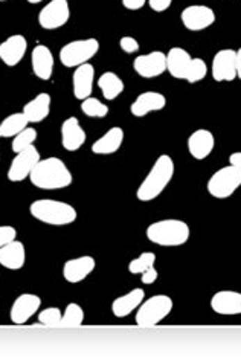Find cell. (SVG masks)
Here are the masks:
<instances>
[{"instance_id":"1","label":"cell","mask_w":241,"mask_h":357,"mask_svg":"<svg viewBox=\"0 0 241 357\" xmlns=\"http://www.w3.org/2000/svg\"><path fill=\"white\" fill-rule=\"evenodd\" d=\"M31 183L40 190H63L72 183V173L59 158L40 159L29 176Z\"/></svg>"},{"instance_id":"2","label":"cell","mask_w":241,"mask_h":357,"mask_svg":"<svg viewBox=\"0 0 241 357\" xmlns=\"http://www.w3.org/2000/svg\"><path fill=\"white\" fill-rule=\"evenodd\" d=\"M173 176H174V162L170 156H168V154H162V156L157 158L155 165L151 167L150 173L139 185L136 197H138V200L141 202L155 200L164 192L168 183L171 182Z\"/></svg>"},{"instance_id":"3","label":"cell","mask_w":241,"mask_h":357,"mask_svg":"<svg viewBox=\"0 0 241 357\" xmlns=\"http://www.w3.org/2000/svg\"><path fill=\"white\" fill-rule=\"evenodd\" d=\"M29 213L36 220L51 226H66L77 220V211L74 206L52 199L36 200L34 204H31Z\"/></svg>"},{"instance_id":"4","label":"cell","mask_w":241,"mask_h":357,"mask_svg":"<svg viewBox=\"0 0 241 357\" xmlns=\"http://www.w3.org/2000/svg\"><path fill=\"white\" fill-rule=\"evenodd\" d=\"M147 238L157 246L176 248L182 246L189 240V226L176 218L159 220L147 228Z\"/></svg>"},{"instance_id":"5","label":"cell","mask_w":241,"mask_h":357,"mask_svg":"<svg viewBox=\"0 0 241 357\" xmlns=\"http://www.w3.org/2000/svg\"><path fill=\"white\" fill-rule=\"evenodd\" d=\"M173 299L166 295H155L142 301L136 313V324L139 327H155L162 322L173 310Z\"/></svg>"},{"instance_id":"6","label":"cell","mask_w":241,"mask_h":357,"mask_svg":"<svg viewBox=\"0 0 241 357\" xmlns=\"http://www.w3.org/2000/svg\"><path fill=\"white\" fill-rule=\"evenodd\" d=\"M100 51V42L96 38L75 40L64 45L60 51V61L66 68H78L89 63Z\"/></svg>"},{"instance_id":"7","label":"cell","mask_w":241,"mask_h":357,"mask_svg":"<svg viewBox=\"0 0 241 357\" xmlns=\"http://www.w3.org/2000/svg\"><path fill=\"white\" fill-rule=\"evenodd\" d=\"M241 186V172L234 165H228L215 172L208 181L206 190L215 199H228Z\"/></svg>"},{"instance_id":"8","label":"cell","mask_w":241,"mask_h":357,"mask_svg":"<svg viewBox=\"0 0 241 357\" xmlns=\"http://www.w3.org/2000/svg\"><path fill=\"white\" fill-rule=\"evenodd\" d=\"M40 153L36 149V145L25 149L20 153H15V158L11 162V167L8 169V178L11 182H23L32 173V169L38 164Z\"/></svg>"},{"instance_id":"9","label":"cell","mask_w":241,"mask_h":357,"mask_svg":"<svg viewBox=\"0 0 241 357\" xmlns=\"http://www.w3.org/2000/svg\"><path fill=\"white\" fill-rule=\"evenodd\" d=\"M70 17V10L68 0H51L49 3L43 6L38 14L40 26L47 31L59 29L66 25Z\"/></svg>"},{"instance_id":"10","label":"cell","mask_w":241,"mask_h":357,"mask_svg":"<svg viewBox=\"0 0 241 357\" xmlns=\"http://www.w3.org/2000/svg\"><path fill=\"white\" fill-rule=\"evenodd\" d=\"M180 19L188 31L199 32L214 25L215 13L206 5H191L182 11Z\"/></svg>"},{"instance_id":"11","label":"cell","mask_w":241,"mask_h":357,"mask_svg":"<svg viewBox=\"0 0 241 357\" xmlns=\"http://www.w3.org/2000/svg\"><path fill=\"white\" fill-rule=\"evenodd\" d=\"M133 69L142 78H156L166 70V54L155 51L147 55L136 56L133 61Z\"/></svg>"},{"instance_id":"12","label":"cell","mask_w":241,"mask_h":357,"mask_svg":"<svg viewBox=\"0 0 241 357\" xmlns=\"http://www.w3.org/2000/svg\"><path fill=\"white\" fill-rule=\"evenodd\" d=\"M212 78L219 83L234 81L237 78V52L232 50H221L212 59Z\"/></svg>"},{"instance_id":"13","label":"cell","mask_w":241,"mask_h":357,"mask_svg":"<svg viewBox=\"0 0 241 357\" xmlns=\"http://www.w3.org/2000/svg\"><path fill=\"white\" fill-rule=\"evenodd\" d=\"M40 305H42V299L34 294H23L20 295L11 305L10 310V318L11 322L15 326H22V324H26L32 316L40 310Z\"/></svg>"},{"instance_id":"14","label":"cell","mask_w":241,"mask_h":357,"mask_svg":"<svg viewBox=\"0 0 241 357\" xmlns=\"http://www.w3.org/2000/svg\"><path fill=\"white\" fill-rule=\"evenodd\" d=\"M28 50L26 38L15 34L8 37L5 42L0 45V60H2L8 68H14L23 60Z\"/></svg>"},{"instance_id":"15","label":"cell","mask_w":241,"mask_h":357,"mask_svg":"<svg viewBox=\"0 0 241 357\" xmlns=\"http://www.w3.org/2000/svg\"><path fill=\"white\" fill-rule=\"evenodd\" d=\"M95 258L91 255L72 258L63 267V277L70 284L84 281L95 269Z\"/></svg>"},{"instance_id":"16","label":"cell","mask_w":241,"mask_h":357,"mask_svg":"<svg viewBox=\"0 0 241 357\" xmlns=\"http://www.w3.org/2000/svg\"><path fill=\"white\" fill-rule=\"evenodd\" d=\"M214 147V135L206 128H199L188 137V151L197 160L206 159L212 153Z\"/></svg>"},{"instance_id":"17","label":"cell","mask_w":241,"mask_h":357,"mask_svg":"<svg viewBox=\"0 0 241 357\" xmlns=\"http://www.w3.org/2000/svg\"><path fill=\"white\" fill-rule=\"evenodd\" d=\"M86 132L83 127L79 126V121L72 116L68 118L61 124V145L64 150L68 151H77L84 145L86 142Z\"/></svg>"},{"instance_id":"18","label":"cell","mask_w":241,"mask_h":357,"mask_svg":"<svg viewBox=\"0 0 241 357\" xmlns=\"http://www.w3.org/2000/svg\"><path fill=\"white\" fill-rule=\"evenodd\" d=\"M32 70L37 78L47 81L54 74V55L51 50L45 45H37L31 54Z\"/></svg>"},{"instance_id":"19","label":"cell","mask_w":241,"mask_h":357,"mask_svg":"<svg viewBox=\"0 0 241 357\" xmlns=\"http://www.w3.org/2000/svg\"><path fill=\"white\" fill-rule=\"evenodd\" d=\"M93 81H95V69L91 63H84L78 66L72 77V84H74V95L75 98L83 101L89 98L93 91Z\"/></svg>"},{"instance_id":"20","label":"cell","mask_w":241,"mask_h":357,"mask_svg":"<svg viewBox=\"0 0 241 357\" xmlns=\"http://www.w3.org/2000/svg\"><path fill=\"white\" fill-rule=\"evenodd\" d=\"M211 308L219 314H241V294L234 290H221L211 298Z\"/></svg>"},{"instance_id":"21","label":"cell","mask_w":241,"mask_h":357,"mask_svg":"<svg viewBox=\"0 0 241 357\" xmlns=\"http://www.w3.org/2000/svg\"><path fill=\"white\" fill-rule=\"evenodd\" d=\"M166 105V98L159 92H143L132 104L130 112L136 118L147 116L151 112L162 110Z\"/></svg>"},{"instance_id":"22","label":"cell","mask_w":241,"mask_h":357,"mask_svg":"<svg viewBox=\"0 0 241 357\" xmlns=\"http://www.w3.org/2000/svg\"><path fill=\"white\" fill-rule=\"evenodd\" d=\"M26 250L22 241L14 240L0 248V266L10 271H19L25 266Z\"/></svg>"},{"instance_id":"23","label":"cell","mask_w":241,"mask_h":357,"mask_svg":"<svg viewBox=\"0 0 241 357\" xmlns=\"http://www.w3.org/2000/svg\"><path fill=\"white\" fill-rule=\"evenodd\" d=\"M143 299H146V291L142 289H133L128 294L115 299L111 304V312L116 318H125V316L132 314L133 310H138Z\"/></svg>"},{"instance_id":"24","label":"cell","mask_w":241,"mask_h":357,"mask_svg":"<svg viewBox=\"0 0 241 357\" xmlns=\"http://www.w3.org/2000/svg\"><path fill=\"white\" fill-rule=\"evenodd\" d=\"M192 56L182 50V47H173L170 52L166 54V70L170 75L176 79H185L188 74L189 64Z\"/></svg>"},{"instance_id":"25","label":"cell","mask_w":241,"mask_h":357,"mask_svg":"<svg viewBox=\"0 0 241 357\" xmlns=\"http://www.w3.org/2000/svg\"><path fill=\"white\" fill-rule=\"evenodd\" d=\"M23 113L28 118L29 124L42 123L51 113V95L49 93H38L34 100H31L25 107Z\"/></svg>"},{"instance_id":"26","label":"cell","mask_w":241,"mask_h":357,"mask_svg":"<svg viewBox=\"0 0 241 357\" xmlns=\"http://www.w3.org/2000/svg\"><path fill=\"white\" fill-rule=\"evenodd\" d=\"M124 142V130L120 127L110 128L104 133L98 141L93 142L92 153L95 154H114L116 153Z\"/></svg>"},{"instance_id":"27","label":"cell","mask_w":241,"mask_h":357,"mask_svg":"<svg viewBox=\"0 0 241 357\" xmlns=\"http://www.w3.org/2000/svg\"><path fill=\"white\" fill-rule=\"evenodd\" d=\"M98 87L107 101H114L124 92V81L115 72H104L98 78Z\"/></svg>"},{"instance_id":"28","label":"cell","mask_w":241,"mask_h":357,"mask_svg":"<svg viewBox=\"0 0 241 357\" xmlns=\"http://www.w3.org/2000/svg\"><path fill=\"white\" fill-rule=\"evenodd\" d=\"M29 124L25 113H13V115L6 116L2 123H0V137H14L19 135L22 130H25Z\"/></svg>"},{"instance_id":"29","label":"cell","mask_w":241,"mask_h":357,"mask_svg":"<svg viewBox=\"0 0 241 357\" xmlns=\"http://www.w3.org/2000/svg\"><path fill=\"white\" fill-rule=\"evenodd\" d=\"M84 322V310L77 303H70L64 308L60 327H81Z\"/></svg>"},{"instance_id":"30","label":"cell","mask_w":241,"mask_h":357,"mask_svg":"<svg viewBox=\"0 0 241 357\" xmlns=\"http://www.w3.org/2000/svg\"><path fill=\"white\" fill-rule=\"evenodd\" d=\"M37 130L32 128V127H26L25 130H22L19 135H15L13 137V144H11V149L14 153H20L25 149L31 147V145H34L36 139H37Z\"/></svg>"},{"instance_id":"31","label":"cell","mask_w":241,"mask_h":357,"mask_svg":"<svg viewBox=\"0 0 241 357\" xmlns=\"http://www.w3.org/2000/svg\"><path fill=\"white\" fill-rule=\"evenodd\" d=\"M81 110H83L84 115H87L89 118H106L107 113H109L107 105L101 102L100 100L92 98V96L83 100Z\"/></svg>"},{"instance_id":"32","label":"cell","mask_w":241,"mask_h":357,"mask_svg":"<svg viewBox=\"0 0 241 357\" xmlns=\"http://www.w3.org/2000/svg\"><path fill=\"white\" fill-rule=\"evenodd\" d=\"M156 263V255L153 252H143L141 254L138 258H134L128 264V272L133 273V275H138L142 273L143 271H147L148 267L155 266Z\"/></svg>"},{"instance_id":"33","label":"cell","mask_w":241,"mask_h":357,"mask_svg":"<svg viewBox=\"0 0 241 357\" xmlns=\"http://www.w3.org/2000/svg\"><path fill=\"white\" fill-rule=\"evenodd\" d=\"M206 74H208L206 63L202 59H192L185 81H188V83L194 84V83H199V81H202L206 77Z\"/></svg>"},{"instance_id":"34","label":"cell","mask_w":241,"mask_h":357,"mask_svg":"<svg viewBox=\"0 0 241 357\" xmlns=\"http://www.w3.org/2000/svg\"><path fill=\"white\" fill-rule=\"evenodd\" d=\"M61 316L63 313L60 312V308L49 307L38 313V322L46 327H60Z\"/></svg>"},{"instance_id":"35","label":"cell","mask_w":241,"mask_h":357,"mask_svg":"<svg viewBox=\"0 0 241 357\" xmlns=\"http://www.w3.org/2000/svg\"><path fill=\"white\" fill-rule=\"evenodd\" d=\"M17 237V231L13 226H0V248L11 243Z\"/></svg>"},{"instance_id":"36","label":"cell","mask_w":241,"mask_h":357,"mask_svg":"<svg viewBox=\"0 0 241 357\" xmlns=\"http://www.w3.org/2000/svg\"><path fill=\"white\" fill-rule=\"evenodd\" d=\"M119 46L125 54H134L139 51V43L138 40L133 37H123L119 40Z\"/></svg>"},{"instance_id":"37","label":"cell","mask_w":241,"mask_h":357,"mask_svg":"<svg viewBox=\"0 0 241 357\" xmlns=\"http://www.w3.org/2000/svg\"><path fill=\"white\" fill-rule=\"evenodd\" d=\"M173 0H148V5L153 11L156 13H164L168 8L171 6Z\"/></svg>"},{"instance_id":"38","label":"cell","mask_w":241,"mask_h":357,"mask_svg":"<svg viewBox=\"0 0 241 357\" xmlns=\"http://www.w3.org/2000/svg\"><path fill=\"white\" fill-rule=\"evenodd\" d=\"M157 277H159L157 271L155 269V266H151V267H148L147 271H143V272L141 273V281H142L143 284H153V282H155V281L157 280Z\"/></svg>"},{"instance_id":"39","label":"cell","mask_w":241,"mask_h":357,"mask_svg":"<svg viewBox=\"0 0 241 357\" xmlns=\"http://www.w3.org/2000/svg\"><path fill=\"white\" fill-rule=\"evenodd\" d=\"M147 2H148V0H123V5H124V8H127V10L138 11Z\"/></svg>"},{"instance_id":"40","label":"cell","mask_w":241,"mask_h":357,"mask_svg":"<svg viewBox=\"0 0 241 357\" xmlns=\"http://www.w3.org/2000/svg\"><path fill=\"white\" fill-rule=\"evenodd\" d=\"M229 164L234 165L235 168H238L241 172V151H235L232 153L229 156Z\"/></svg>"},{"instance_id":"41","label":"cell","mask_w":241,"mask_h":357,"mask_svg":"<svg viewBox=\"0 0 241 357\" xmlns=\"http://www.w3.org/2000/svg\"><path fill=\"white\" fill-rule=\"evenodd\" d=\"M237 52V78L241 79V47Z\"/></svg>"},{"instance_id":"42","label":"cell","mask_w":241,"mask_h":357,"mask_svg":"<svg viewBox=\"0 0 241 357\" xmlns=\"http://www.w3.org/2000/svg\"><path fill=\"white\" fill-rule=\"evenodd\" d=\"M29 3H32V5H36V3H40V2H43V0H28Z\"/></svg>"},{"instance_id":"43","label":"cell","mask_w":241,"mask_h":357,"mask_svg":"<svg viewBox=\"0 0 241 357\" xmlns=\"http://www.w3.org/2000/svg\"><path fill=\"white\" fill-rule=\"evenodd\" d=\"M0 2H5V0H0Z\"/></svg>"}]
</instances>
